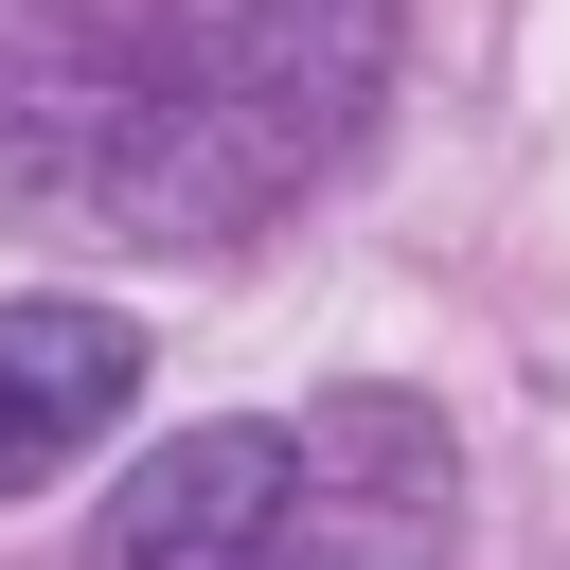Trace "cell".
I'll return each mask as SVG.
<instances>
[{
    "label": "cell",
    "mask_w": 570,
    "mask_h": 570,
    "mask_svg": "<svg viewBox=\"0 0 570 570\" xmlns=\"http://www.w3.org/2000/svg\"><path fill=\"white\" fill-rule=\"evenodd\" d=\"M392 107V0H0V214L249 249Z\"/></svg>",
    "instance_id": "obj_1"
},
{
    "label": "cell",
    "mask_w": 570,
    "mask_h": 570,
    "mask_svg": "<svg viewBox=\"0 0 570 570\" xmlns=\"http://www.w3.org/2000/svg\"><path fill=\"white\" fill-rule=\"evenodd\" d=\"M445 517H463L445 428L410 392H321L142 445L89 517V570H445Z\"/></svg>",
    "instance_id": "obj_2"
},
{
    "label": "cell",
    "mask_w": 570,
    "mask_h": 570,
    "mask_svg": "<svg viewBox=\"0 0 570 570\" xmlns=\"http://www.w3.org/2000/svg\"><path fill=\"white\" fill-rule=\"evenodd\" d=\"M142 410V321L107 303H0V499L89 463L107 428Z\"/></svg>",
    "instance_id": "obj_3"
}]
</instances>
